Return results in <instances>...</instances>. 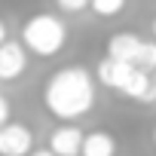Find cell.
I'll return each mask as SVG.
<instances>
[{
  "instance_id": "1",
  "label": "cell",
  "mask_w": 156,
  "mask_h": 156,
  "mask_svg": "<svg viewBox=\"0 0 156 156\" xmlns=\"http://www.w3.org/2000/svg\"><path fill=\"white\" fill-rule=\"evenodd\" d=\"M43 104L58 119H80L95 104V80L92 73L80 64L61 67L49 76L43 89Z\"/></svg>"
},
{
  "instance_id": "2",
  "label": "cell",
  "mask_w": 156,
  "mask_h": 156,
  "mask_svg": "<svg viewBox=\"0 0 156 156\" xmlns=\"http://www.w3.org/2000/svg\"><path fill=\"white\" fill-rule=\"evenodd\" d=\"M22 40H25V49H31L34 55H58L67 43V28L61 25V19L49 16V12H37L25 22L22 28Z\"/></svg>"
},
{
  "instance_id": "3",
  "label": "cell",
  "mask_w": 156,
  "mask_h": 156,
  "mask_svg": "<svg viewBox=\"0 0 156 156\" xmlns=\"http://www.w3.org/2000/svg\"><path fill=\"white\" fill-rule=\"evenodd\" d=\"M34 150V135L22 122L0 126V156H25Z\"/></svg>"
},
{
  "instance_id": "4",
  "label": "cell",
  "mask_w": 156,
  "mask_h": 156,
  "mask_svg": "<svg viewBox=\"0 0 156 156\" xmlns=\"http://www.w3.org/2000/svg\"><path fill=\"white\" fill-rule=\"evenodd\" d=\"M25 67H28L25 46L3 40V43H0V80H16V76L25 73Z\"/></svg>"
},
{
  "instance_id": "5",
  "label": "cell",
  "mask_w": 156,
  "mask_h": 156,
  "mask_svg": "<svg viewBox=\"0 0 156 156\" xmlns=\"http://www.w3.org/2000/svg\"><path fill=\"white\" fill-rule=\"evenodd\" d=\"M132 70H135V64H129V61H119V58H104L101 64H98V83L101 86H107V89H116V92H122V86H126V80L132 76Z\"/></svg>"
},
{
  "instance_id": "6",
  "label": "cell",
  "mask_w": 156,
  "mask_h": 156,
  "mask_svg": "<svg viewBox=\"0 0 156 156\" xmlns=\"http://www.w3.org/2000/svg\"><path fill=\"white\" fill-rule=\"evenodd\" d=\"M80 147H83V129L76 126H61L49 138V150L55 156H80Z\"/></svg>"
},
{
  "instance_id": "7",
  "label": "cell",
  "mask_w": 156,
  "mask_h": 156,
  "mask_svg": "<svg viewBox=\"0 0 156 156\" xmlns=\"http://www.w3.org/2000/svg\"><path fill=\"white\" fill-rule=\"evenodd\" d=\"M141 46H144V40L135 37V34H113L107 40V55L119 58V61H129V64H138Z\"/></svg>"
},
{
  "instance_id": "8",
  "label": "cell",
  "mask_w": 156,
  "mask_h": 156,
  "mask_svg": "<svg viewBox=\"0 0 156 156\" xmlns=\"http://www.w3.org/2000/svg\"><path fill=\"white\" fill-rule=\"evenodd\" d=\"M80 156H116V141L110 132H89L83 135V147H80Z\"/></svg>"
},
{
  "instance_id": "9",
  "label": "cell",
  "mask_w": 156,
  "mask_h": 156,
  "mask_svg": "<svg viewBox=\"0 0 156 156\" xmlns=\"http://www.w3.org/2000/svg\"><path fill=\"white\" fill-rule=\"evenodd\" d=\"M89 6L95 9V16L101 19H113L126 9V0H89Z\"/></svg>"
},
{
  "instance_id": "10",
  "label": "cell",
  "mask_w": 156,
  "mask_h": 156,
  "mask_svg": "<svg viewBox=\"0 0 156 156\" xmlns=\"http://www.w3.org/2000/svg\"><path fill=\"white\" fill-rule=\"evenodd\" d=\"M58 6H61L64 12H80V9L89 6V0H58Z\"/></svg>"
},
{
  "instance_id": "11",
  "label": "cell",
  "mask_w": 156,
  "mask_h": 156,
  "mask_svg": "<svg viewBox=\"0 0 156 156\" xmlns=\"http://www.w3.org/2000/svg\"><path fill=\"white\" fill-rule=\"evenodd\" d=\"M9 122V101L0 95V126H6Z\"/></svg>"
},
{
  "instance_id": "12",
  "label": "cell",
  "mask_w": 156,
  "mask_h": 156,
  "mask_svg": "<svg viewBox=\"0 0 156 156\" xmlns=\"http://www.w3.org/2000/svg\"><path fill=\"white\" fill-rule=\"evenodd\" d=\"M28 156H55V153H52V150H49V147H46V150H31V153H28Z\"/></svg>"
},
{
  "instance_id": "13",
  "label": "cell",
  "mask_w": 156,
  "mask_h": 156,
  "mask_svg": "<svg viewBox=\"0 0 156 156\" xmlns=\"http://www.w3.org/2000/svg\"><path fill=\"white\" fill-rule=\"evenodd\" d=\"M6 40V25H3V19H0V43Z\"/></svg>"
},
{
  "instance_id": "14",
  "label": "cell",
  "mask_w": 156,
  "mask_h": 156,
  "mask_svg": "<svg viewBox=\"0 0 156 156\" xmlns=\"http://www.w3.org/2000/svg\"><path fill=\"white\" fill-rule=\"evenodd\" d=\"M150 31H153V37H156V19H153V28H150Z\"/></svg>"
},
{
  "instance_id": "15",
  "label": "cell",
  "mask_w": 156,
  "mask_h": 156,
  "mask_svg": "<svg viewBox=\"0 0 156 156\" xmlns=\"http://www.w3.org/2000/svg\"><path fill=\"white\" fill-rule=\"evenodd\" d=\"M153 144H156V126H153Z\"/></svg>"
},
{
  "instance_id": "16",
  "label": "cell",
  "mask_w": 156,
  "mask_h": 156,
  "mask_svg": "<svg viewBox=\"0 0 156 156\" xmlns=\"http://www.w3.org/2000/svg\"><path fill=\"white\" fill-rule=\"evenodd\" d=\"M153 83H156V70H153Z\"/></svg>"
}]
</instances>
